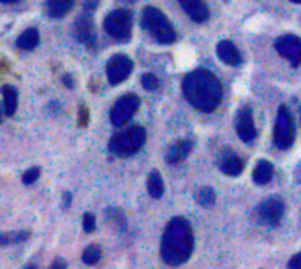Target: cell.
I'll return each instance as SVG.
<instances>
[{
  "label": "cell",
  "mask_w": 301,
  "mask_h": 269,
  "mask_svg": "<svg viewBox=\"0 0 301 269\" xmlns=\"http://www.w3.org/2000/svg\"><path fill=\"white\" fill-rule=\"evenodd\" d=\"M183 97L194 109L201 113H212L222 102L224 90L213 72L206 69H197L183 78L182 83Z\"/></svg>",
  "instance_id": "obj_1"
},
{
  "label": "cell",
  "mask_w": 301,
  "mask_h": 269,
  "mask_svg": "<svg viewBox=\"0 0 301 269\" xmlns=\"http://www.w3.org/2000/svg\"><path fill=\"white\" fill-rule=\"evenodd\" d=\"M194 251V232L189 220L176 216L166 225L161 239V257L168 265H182Z\"/></svg>",
  "instance_id": "obj_2"
},
{
  "label": "cell",
  "mask_w": 301,
  "mask_h": 269,
  "mask_svg": "<svg viewBox=\"0 0 301 269\" xmlns=\"http://www.w3.org/2000/svg\"><path fill=\"white\" fill-rule=\"evenodd\" d=\"M146 141V132H144L143 127L134 125L129 127L127 130L115 134V136L109 139L108 150L109 153H113L115 157L127 158L130 155H136L141 150V146Z\"/></svg>",
  "instance_id": "obj_3"
},
{
  "label": "cell",
  "mask_w": 301,
  "mask_h": 269,
  "mask_svg": "<svg viewBox=\"0 0 301 269\" xmlns=\"http://www.w3.org/2000/svg\"><path fill=\"white\" fill-rule=\"evenodd\" d=\"M141 25L157 43L169 44L176 39V32L169 20L157 8H144L141 15Z\"/></svg>",
  "instance_id": "obj_4"
},
{
  "label": "cell",
  "mask_w": 301,
  "mask_h": 269,
  "mask_svg": "<svg viewBox=\"0 0 301 269\" xmlns=\"http://www.w3.org/2000/svg\"><path fill=\"white\" fill-rule=\"evenodd\" d=\"M104 30L111 39L118 43H125L130 39V30H132V15L127 9H116L109 13L104 20Z\"/></svg>",
  "instance_id": "obj_5"
},
{
  "label": "cell",
  "mask_w": 301,
  "mask_h": 269,
  "mask_svg": "<svg viewBox=\"0 0 301 269\" xmlns=\"http://www.w3.org/2000/svg\"><path fill=\"white\" fill-rule=\"evenodd\" d=\"M273 141H275V146L278 150H289L294 143V122L287 106H280L278 108Z\"/></svg>",
  "instance_id": "obj_6"
},
{
  "label": "cell",
  "mask_w": 301,
  "mask_h": 269,
  "mask_svg": "<svg viewBox=\"0 0 301 269\" xmlns=\"http://www.w3.org/2000/svg\"><path fill=\"white\" fill-rule=\"evenodd\" d=\"M137 108H139V97L134 94H127L120 97L115 102V106L109 111V122L113 127H123L134 115H136Z\"/></svg>",
  "instance_id": "obj_7"
},
{
  "label": "cell",
  "mask_w": 301,
  "mask_h": 269,
  "mask_svg": "<svg viewBox=\"0 0 301 269\" xmlns=\"http://www.w3.org/2000/svg\"><path fill=\"white\" fill-rule=\"evenodd\" d=\"M283 209H285V204L280 197H269L266 201H262L261 204L255 208L254 215L255 220L262 225L268 227H276L280 223L283 216Z\"/></svg>",
  "instance_id": "obj_8"
},
{
  "label": "cell",
  "mask_w": 301,
  "mask_h": 269,
  "mask_svg": "<svg viewBox=\"0 0 301 269\" xmlns=\"http://www.w3.org/2000/svg\"><path fill=\"white\" fill-rule=\"evenodd\" d=\"M134 69V64L129 57L125 55H115L109 58L108 65H106V74H108V81L111 85H120L130 76Z\"/></svg>",
  "instance_id": "obj_9"
},
{
  "label": "cell",
  "mask_w": 301,
  "mask_h": 269,
  "mask_svg": "<svg viewBox=\"0 0 301 269\" xmlns=\"http://www.w3.org/2000/svg\"><path fill=\"white\" fill-rule=\"evenodd\" d=\"M276 53L280 57L287 58L292 67H297L301 64V39L296 36H282L275 43Z\"/></svg>",
  "instance_id": "obj_10"
},
{
  "label": "cell",
  "mask_w": 301,
  "mask_h": 269,
  "mask_svg": "<svg viewBox=\"0 0 301 269\" xmlns=\"http://www.w3.org/2000/svg\"><path fill=\"white\" fill-rule=\"evenodd\" d=\"M234 127H236V134L243 143H252L257 136L254 125V116H252L250 108H241L234 120Z\"/></svg>",
  "instance_id": "obj_11"
},
{
  "label": "cell",
  "mask_w": 301,
  "mask_h": 269,
  "mask_svg": "<svg viewBox=\"0 0 301 269\" xmlns=\"http://www.w3.org/2000/svg\"><path fill=\"white\" fill-rule=\"evenodd\" d=\"M72 34L81 44H85L86 48H95L97 37H95V29H93V22L88 15L81 16L76 20L74 27H72Z\"/></svg>",
  "instance_id": "obj_12"
},
{
  "label": "cell",
  "mask_w": 301,
  "mask_h": 269,
  "mask_svg": "<svg viewBox=\"0 0 301 269\" xmlns=\"http://www.w3.org/2000/svg\"><path fill=\"white\" fill-rule=\"evenodd\" d=\"M182 4L183 11L192 18V22L203 23L210 18V9L205 0H178Z\"/></svg>",
  "instance_id": "obj_13"
},
{
  "label": "cell",
  "mask_w": 301,
  "mask_h": 269,
  "mask_svg": "<svg viewBox=\"0 0 301 269\" xmlns=\"http://www.w3.org/2000/svg\"><path fill=\"white\" fill-rule=\"evenodd\" d=\"M219 165H220V171L227 176H238L245 167V160L241 157H238L236 153L233 151H226V153L220 157L219 160Z\"/></svg>",
  "instance_id": "obj_14"
},
{
  "label": "cell",
  "mask_w": 301,
  "mask_h": 269,
  "mask_svg": "<svg viewBox=\"0 0 301 269\" xmlns=\"http://www.w3.org/2000/svg\"><path fill=\"white\" fill-rule=\"evenodd\" d=\"M190 151H192V141L182 139V141H178V143H175L168 150V153H166V162L171 165H176L182 160H185V158L190 155Z\"/></svg>",
  "instance_id": "obj_15"
},
{
  "label": "cell",
  "mask_w": 301,
  "mask_h": 269,
  "mask_svg": "<svg viewBox=\"0 0 301 269\" xmlns=\"http://www.w3.org/2000/svg\"><path fill=\"white\" fill-rule=\"evenodd\" d=\"M217 55L219 58L227 65H240L241 64V55L238 51V48L234 46V43L231 41H220L217 46Z\"/></svg>",
  "instance_id": "obj_16"
},
{
  "label": "cell",
  "mask_w": 301,
  "mask_h": 269,
  "mask_svg": "<svg viewBox=\"0 0 301 269\" xmlns=\"http://www.w3.org/2000/svg\"><path fill=\"white\" fill-rule=\"evenodd\" d=\"M273 174H275L273 165L269 164L268 160H259L254 172H252V179H254V183L257 185H268L273 179Z\"/></svg>",
  "instance_id": "obj_17"
},
{
  "label": "cell",
  "mask_w": 301,
  "mask_h": 269,
  "mask_svg": "<svg viewBox=\"0 0 301 269\" xmlns=\"http://www.w3.org/2000/svg\"><path fill=\"white\" fill-rule=\"evenodd\" d=\"M74 6V0H48L46 11L51 18H64Z\"/></svg>",
  "instance_id": "obj_18"
},
{
  "label": "cell",
  "mask_w": 301,
  "mask_h": 269,
  "mask_svg": "<svg viewBox=\"0 0 301 269\" xmlns=\"http://www.w3.org/2000/svg\"><path fill=\"white\" fill-rule=\"evenodd\" d=\"M2 97H4V113L6 116H13L18 109V92L13 86L6 85L2 88Z\"/></svg>",
  "instance_id": "obj_19"
},
{
  "label": "cell",
  "mask_w": 301,
  "mask_h": 269,
  "mask_svg": "<svg viewBox=\"0 0 301 269\" xmlns=\"http://www.w3.org/2000/svg\"><path fill=\"white\" fill-rule=\"evenodd\" d=\"M39 44V32L37 29H27L16 41V46L22 51H32Z\"/></svg>",
  "instance_id": "obj_20"
},
{
  "label": "cell",
  "mask_w": 301,
  "mask_h": 269,
  "mask_svg": "<svg viewBox=\"0 0 301 269\" xmlns=\"http://www.w3.org/2000/svg\"><path fill=\"white\" fill-rule=\"evenodd\" d=\"M148 194L154 199H161L164 195V181H162V176L159 171H152L148 176Z\"/></svg>",
  "instance_id": "obj_21"
},
{
  "label": "cell",
  "mask_w": 301,
  "mask_h": 269,
  "mask_svg": "<svg viewBox=\"0 0 301 269\" xmlns=\"http://www.w3.org/2000/svg\"><path fill=\"white\" fill-rule=\"evenodd\" d=\"M196 201L199 202L203 208H212L217 201V195H215V190L212 187H203L197 190L196 194Z\"/></svg>",
  "instance_id": "obj_22"
},
{
  "label": "cell",
  "mask_w": 301,
  "mask_h": 269,
  "mask_svg": "<svg viewBox=\"0 0 301 269\" xmlns=\"http://www.w3.org/2000/svg\"><path fill=\"white\" fill-rule=\"evenodd\" d=\"M100 257H102V250H100L99 244H88L81 253V260L88 265L97 264L100 260Z\"/></svg>",
  "instance_id": "obj_23"
},
{
  "label": "cell",
  "mask_w": 301,
  "mask_h": 269,
  "mask_svg": "<svg viewBox=\"0 0 301 269\" xmlns=\"http://www.w3.org/2000/svg\"><path fill=\"white\" fill-rule=\"evenodd\" d=\"M30 237L29 230H18L13 234H4L2 236V246H9V244H20L23 241H27Z\"/></svg>",
  "instance_id": "obj_24"
},
{
  "label": "cell",
  "mask_w": 301,
  "mask_h": 269,
  "mask_svg": "<svg viewBox=\"0 0 301 269\" xmlns=\"http://www.w3.org/2000/svg\"><path fill=\"white\" fill-rule=\"evenodd\" d=\"M141 85H143V88L144 90H148V92H155V90L159 88V79H157V76H154V74H144L143 78H141Z\"/></svg>",
  "instance_id": "obj_25"
},
{
  "label": "cell",
  "mask_w": 301,
  "mask_h": 269,
  "mask_svg": "<svg viewBox=\"0 0 301 269\" xmlns=\"http://www.w3.org/2000/svg\"><path fill=\"white\" fill-rule=\"evenodd\" d=\"M39 174H41V169L39 167H32V169H29V171H25L23 172V183L25 185H32V183H36L37 179H39Z\"/></svg>",
  "instance_id": "obj_26"
},
{
  "label": "cell",
  "mask_w": 301,
  "mask_h": 269,
  "mask_svg": "<svg viewBox=\"0 0 301 269\" xmlns=\"http://www.w3.org/2000/svg\"><path fill=\"white\" fill-rule=\"evenodd\" d=\"M83 230L88 234L95 230V215L93 213H85L83 215Z\"/></svg>",
  "instance_id": "obj_27"
},
{
  "label": "cell",
  "mask_w": 301,
  "mask_h": 269,
  "mask_svg": "<svg viewBox=\"0 0 301 269\" xmlns=\"http://www.w3.org/2000/svg\"><path fill=\"white\" fill-rule=\"evenodd\" d=\"M287 265H289V269H301V251L296 255H292Z\"/></svg>",
  "instance_id": "obj_28"
},
{
  "label": "cell",
  "mask_w": 301,
  "mask_h": 269,
  "mask_svg": "<svg viewBox=\"0 0 301 269\" xmlns=\"http://www.w3.org/2000/svg\"><path fill=\"white\" fill-rule=\"evenodd\" d=\"M88 123V109L86 108H79V125H86Z\"/></svg>",
  "instance_id": "obj_29"
},
{
  "label": "cell",
  "mask_w": 301,
  "mask_h": 269,
  "mask_svg": "<svg viewBox=\"0 0 301 269\" xmlns=\"http://www.w3.org/2000/svg\"><path fill=\"white\" fill-rule=\"evenodd\" d=\"M50 269H67V264H65L64 258H57V260H55L53 264H51Z\"/></svg>",
  "instance_id": "obj_30"
},
{
  "label": "cell",
  "mask_w": 301,
  "mask_h": 269,
  "mask_svg": "<svg viewBox=\"0 0 301 269\" xmlns=\"http://www.w3.org/2000/svg\"><path fill=\"white\" fill-rule=\"evenodd\" d=\"M85 4H86V9H90V11H92V9L99 4V0H85Z\"/></svg>",
  "instance_id": "obj_31"
},
{
  "label": "cell",
  "mask_w": 301,
  "mask_h": 269,
  "mask_svg": "<svg viewBox=\"0 0 301 269\" xmlns=\"http://www.w3.org/2000/svg\"><path fill=\"white\" fill-rule=\"evenodd\" d=\"M71 194H67V192H65V194H64V206H65V208H69V204H71Z\"/></svg>",
  "instance_id": "obj_32"
},
{
  "label": "cell",
  "mask_w": 301,
  "mask_h": 269,
  "mask_svg": "<svg viewBox=\"0 0 301 269\" xmlns=\"http://www.w3.org/2000/svg\"><path fill=\"white\" fill-rule=\"evenodd\" d=\"M64 83H65V86H72V79L69 78V76H65L64 78Z\"/></svg>",
  "instance_id": "obj_33"
},
{
  "label": "cell",
  "mask_w": 301,
  "mask_h": 269,
  "mask_svg": "<svg viewBox=\"0 0 301 269\" xmlns=\"http://www.w3.org/2000/svg\"><path fill=\"white\" fill-rule=\"evenodd\" d=\"M2 4H15V2H18V0H0Z\"/></svg>",
  "instance_id": "obj_34"
},
{
  "label": "cell",
  "mask_w": 301,
  "mask_h": 269,
  "mask_svg": "<svg viewBox=\"0 0 301 269\" xmlns=\"http://www.w3.org/2000/svg\"><path fill=\"white\" fill-rule=\"evenodd\" d=\"M118 2H123V4H132V2H136V0H118Z\"/></svg>",
  "instance_id": "obj_35"
},
{
  "label": "cell",
  "mask_w": 301,
  "mask_h": 269,
  "mask_svg": "<svg viewBox=\"0 0 301 269\" xmlns=\"http://www.w3.org/2000/svg\"><path fill=\"white\" fill-rule=\"evenodd\" d=\"M25 269H37V267H36V265H27Z\"/></svg>",
  "instance_id": "obj_36"
},
{
  "label": "cell",
  "mask_w": 301,
  "mask_h": 269,
  "mask_svg": "<svg viewBox=\"0 0 301 269\" xmlns=\"http://www.w3.org/2000/svg\"><path fill=\"white\" fill-rule=\"evenodd\" d=\"M290 2H294V4H301V0H290Z\"/></svg>",
  "instance_id": "obj_37"
}]
</instances>
